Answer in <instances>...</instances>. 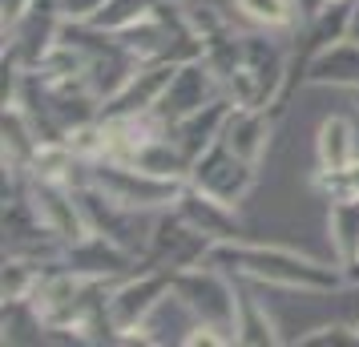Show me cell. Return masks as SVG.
I'll use <instances>...</instances> for the list:
<instances>
[{"label": "cell", "instance_id": "obj_27", "mask_svg": "<svg viewBox=\"0 0 359 347\" xmlns=\"http://www.w3.org/2000/svg\"><path fill=\"white\" fill-rule=\"evenodd\" d=\"M351 101H355V109H359V89H351Z\"/></svg>", "mask_w": 359, "mask_h": 347}, {"label": "cell", "instance_id": "obj_23", "mask_svg": "<svg viewBox=\"0 0 359 347\" xmlns=\"http://www.w3.org/2000/svg\"><path fill=\"white\" fill-rule=\"evenodd\" d=\"M347 36L359 41V0H351V20H347Z\"/></svg>", "mask_w": 359, "mask_h": 347}, {"label": "cell", "instance_id": "obj_22", "mask_svg": "<svg viewBox=\"0 0 359 347\" xmlns=\"http://www.w3.org/2000/svg\"><path fill=\"white\" fill-rule=\"evenodd\" d=\"M105 0H57V13L65 25H89V20L101 13Z\"/></svg>", "mask_w": 359, "mask_h": 347}, {"label": "cell", "instance_id": "obj_3", "mask_svg": "<svg viewBox=\"0 0 359 347\" xmlns=\"http://www.w3.org/2000/svg\"><path fill=\"white\" fill-rule=\"evenodd\" d=\"M174 291L182 303L194 311L202 327L218 331L226 343H234V323H238V279L214 263H194L174 271Z\"/></svg>", "mask_w": 359, "mask_h": 347}, {"label": "cell", "instance_id": "obj_24", "mask_svg": "<svg viewBox=\"0 0 359 347\" xmlns=\"http://www.w3.org/2000/svg\"><path fill=\"white\" fill-rule=\"evenodd\" d=\"M343 275H347V287H359V259L351 266H343Z\"/></svg>", "mask_w": 359, "mask_h": 347}, {"label": "cell", "instance_id": "obj_13", "mask_svg": "<svg viewBox=\"0 0 359 347\" xmlns=\"http://www.w3.org/2000/svg\"><path fill=\"white\" fill-rule=\"evenodd\" d=\"M194 327H198L194 311H190V307L182 303V295L170 287L165 299L149 311L146 323H142V331H137V339H133V343H154V347L174 343V347H186V343H190V335H194Z\"/></svg>", "mask_w": 359, "mask_h": 347}, {"label": "cell", "instance_id": "obj_15", "mask_svg": "<svg viewBox=\"0 0 359 347\" xmlns=\"http://www.w3.org/2000/svg\"><path fill=\"white\" fill-rule=\"evenodd\" d=\"M355 158H359V142L351 117L343 114L323 117L319 130H315V174H335L343 165H351Z\"/></svg>", "mask_w": 359, "mask_h": 347}, {"label": "cell", "instance_id": "obj_4", "mask_svg": "<svg viewBox=\"0 0 359 347\" xmlns=\"http://www.w3.org/2000/svg\"><path fill=\"white\" fill-rule=\"evenodd\" d=\"M174 287V271H154V266H137L133 275L109 283V295H105V311L114 323L117 339L133 343L142 323L149 319V311L165 299V291Z\"/></svg>", "mask_w": 359, "mask_h": 347}, {"label": "cell", "instance_id": "obj_12", "mask_svg": "<svg viewBox=\"0 0 359 347\" xmlns=\"http://www.w3.org/2000/svg\"><path fill=\"white\" fill-rule=\"evenodd\" d=\"M230 109H234V101L222 93V97H214L210 105H202V109H194V114H186V117H178V121L165 125L170 137H174V146L190 158V165H194V158L202 149H210L214 142L222 137V125H226Z\"/></svg>", "mask_w": 359, "mask_h": 347}, {"label": "cell", "instance_id": "obj_26", "mask_svg": "<svg viewBox=\"0 0 359 347\" xmlns=\"http://www.w3.org/2000/svg\"><path fill=\"white\" fill-rule=\"evenodd\" d=\"M319 4H351V0H319Z\"/></svg>", "mask_w": 359, "mask_h": 347}, {"label": "cell", "instance_id": "obj_8", "mask_svg": "<svg viewBox=\"0 0 359 347\" xmlns=\"http://www.w3.org/2000/svg\"><path fill=\"white\" fill-rule=\"evenodd\" d=\"M222 93H226V89H222V81H218V73H214L210 61H206V57H190V61H178L170 85L162 89V97L154 105V114L170 125V121H178V117L194 114L202 105H210V101L222 97Z\"/></svg>", "mask_w": 359, "mask_h": 347}, {"label": "cell", "instance_id": "obj_11", "mask_svg": "<svg viewBox=\"0 0 359 347\" xmlns=\"http://www.w3.org/2000/svg\"><path fill=\"white\" fill-rule=\"evenodd\" d=\"M278 114L266 109V105H234L222 125V142H226L234 154H243L246 162L262 165L266 149H271V137H275Z\"/></svg>", "mask_w": 359, "mask_h": 347}, {"label": "cell", "instance_id": "obj_9", "mask_svg": "<svg viewBox=\"0 0 359 347\" xmlns=\"http://www.w3.org/2000/svg\"><path fill=\"white\" fill-rule=\"evenodd\" d=\"M174 69H178V61H142L109 97L101 101V117H126V114L154 109L158 97H162V89L174 77Z\"/></svg>", "mask_w": 359, "mask_h": 347}, {"label": "cell", "instance_id": "obj_2", "mask_svg": "<svg viewBox=\"0 0 359 347\" xmlns=\"http://www.w3.org/2000/svg\"><path fill=\"white\" fill-rule=\"evenodd\" d=\"M85 182L97 186L105 198H114L117 206H130V210H146V215H162L170 210L182 194V178H162V174H149L133 162H85Z\"/></svg>", "mask_w": 359, "mask_h": 347}, {"label": "cell", "instance_id": "obj_1", "mask_svg": "<svg viewBox=\"0 0 359 347\" xmlns=\"http://www.w3.org/2000/svg\"><path fill=\"white\" fill-rule=\"evenodd\" d=\"M206 263L222 266L234 279H246L255 287H283V291H303V295H331L347 287L339 263H323V259H311L275 243H246V238L214 243Z\"/></svg>", "mask_w": 359, "mask_h": 347}, {"label": "cell", "instance_id": "obj_28", "mask_svg": "<svg viewBox=\"0 0 359 347\" xmlns=\"http://www.w3.org/2000/svg\"><path fill=\"white\" fill-rule=\"evenodd\" d=\"M178 4H190V0H178Z\"/></svg>", "mask_w": 359, "mask_h": 347}, {"label": "cell", "instance_id": "obj_25", "mask_svg": "<svg viewBox=\"0 0 359 347\" xmlns=\"http://www.w3.org/2000/svg\"><path fill=\"white\" fill-rule=\"evenodd\" d=\"M315 8H319V0H303V13H307V17L315 13Z\"/></svg>", "mask_w": 359, "mask_h": 347}, {"label": "cell", "instance_id": "obj_6", "mask_svg": "<svg viewBox=\"0 0 359 347\" xmlns=\"http://www.w3.org/2000/svg\"><path fill=\"white\" fill-rule=\"evenodd\" d=\"M210 238L202 231H194L186 218L170 206L154 218V234H149V247L142 254V266H154V271H182V266L206 263L210 254Z\"/></svg>", "mask_w": 359, "mask_h": 347}, {"label": "cell", "instance_id": "obj_14", "mask_svg": "<svg viewBox=\"0 0 359 347\" xmlns=\"http://www.w3.org/2000/svg\"><path fill=\"white\" fill-rule=\"evenodd\" d=\"M307 85H327V89H359V41L343 36L323 53H315L307 65Z\"/></svg>", "mask_w": 359, "mask_h": 347}, {"label": "cell", "instance_id": "obj_18", "mask_svg": "<svg viewBox=\"0 0 359 347\" xmlns=\"http://www.w3.org/2000/svg\"><path fill=\"white\" fill-rule=\"evenodd\" d=\"M327 238L339 266H351L359 259V198L327 202Z\"/></svg>", "mask_w": 359, "mask_h": 347}, {"label": "cell", "instance_id": "obj_29", "mask_svg": "<svg viewBox=\"0 0 359 347\" xmlns=\"http://www.w3.org/2000/svg\"><path fill=\"white\" fill-rule=\"evenodd\" d=\"M355 327H359V323H355Z\"/></svg>", "mask_w": 359, "mask_h": 347}, {"label": "cell", "instance_id": "obj_5", "mask_svg": "<svg viewBox=\"0 0 359 347\" xmlns=\"http://www.w3.org/2000/svg\"><path fill=\"white\" fill-rule=\"evenodd\" d=\"M186 182L198 186V190H206V194H214V198L230 202V206H238V202L255 190V182H259V165L246 162L243 154H234V149L218 137L210 149H202L194 158Z\"/></svg>", "mask_w": 359, "mask_h": 347}, {"label": "cell", "instance_id": "obj_17", "mask_svg": "<svg viewBox=\"0 0 359 347\" xmlns=\"http://www.w3.org/2000/svg\"><path fill=\"white\" fill-rule=\"evenodd\" d=\"M234 13L262 33H278V36H294L299 25L307 20L303 0H234Z\"/></svg>", "mask_w": 359, "mask_h": 347}, {"label": "cell", "instance_id": "obj_16", "mask_svg": "<svg viewBox=\"0 0 359 347\" xmlns=\"http://www.w3.org/2000/svg\"><path fill=\"white\" fill-rule=\"evenodd\" d=\"M234 343L238 347H278L287 343L278 335L275 319L266 311V303L255 295V283L238 279V323H234Z\"/></svg>", "mask_w": 359, "mask_h": 347}, {"label": "cell", "instance_id": "obj_7", "mask_svg": "<svg viewBox=\"0 0 359 347\" xmlns=\"http://www.w3.org/2000/svg\"><path fill=\"white\" fill-rule=\"evenodd\" d=\"M57 263L69 266V271H77V275H85V279L117 283V279H126V275H133L142 266V259L133 250H126L121 243H114L109 234H101L89 226L85 234H77L73 243L61 247Z\"/></svg>", "mask_w": 359, "mask_h": 347}, {"label": "cell", "instance_id": "obj_19", "mask_svg": "<svg viewBox=\"0 0 359 347\" xmlns=\"http://www.w3.org/2000/svg\"><path fill=\"white\" fill-rule=\"evenodd\" d=\"M49 263H36V259H25V254H4V283H0V295H4V307H25L33 287L41 283Z\"/></svg>", "mask_w": 359, "mask_h": 347}, {"label": "cell", "instance_id": "obj_20", "mask_svg": "<svg viewBox=\"0 0 359 347\" xmlns=\"http://www.w3.org/2000/svg\"><path fill=\"white\" fill-rule=\"evenodd\" d=\"M315 190L327 202L331 198H359V158L351 165L335 170V174H315Z\"/></svg>", "mask_w": 359, "mask_h": 347}, {"label": "cell", "instance_id": "obj_21", "mask_svg": "<svg viewBox=\"0 0 359 347\" xmlns=\"http://www.w3.org/2000/svg\"><path fill=\"white\" fill-rule=\"evenodd\" d=\"M287 343H299V347H347V343H359V327H347V323H323V327H311L303 335H294Z\"/></svg>", "mask_w": 359, "mask_h": 347}, {"label": "cell", "instance_id": "obj_10", "mask_svg": "<svg viewBox=\"0 0 359 347\" xmlns=\"http://www.w3.org/2000/svg\"><path fill=\"white\" fill-rule=\"evenodd\" d=\"M174 210H178L194 231H202L210 243H230V238H243V218H238V206H230V202L214 198L206 190H198V186H182L178 202H174Z\"/></svg>", "mask_w": 359, "mask_h": 347}]
</instances>
